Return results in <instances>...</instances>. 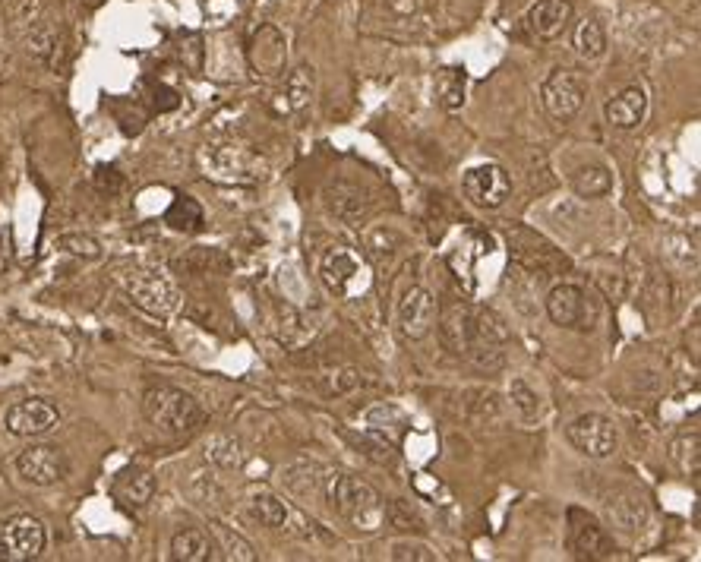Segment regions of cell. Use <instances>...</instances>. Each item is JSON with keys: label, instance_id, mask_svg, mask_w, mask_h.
<instances>
[{"label": "cell", "instance_id": "cell-1", "mask_svg": "<svg viewBox=\"0 0 701 562\" xmlns=\"http://www.w3.org/2000/svg\"><path fill=\"white\" fill-rule=\"evenodd\" d=\"M323 493H326V503L329 509L345 518L351 528L357 531H376L379 525H383V499H379V493L364 484V480H357L351 474H342V471H332L323 477Z\"/></svg>", "mask_w": 701, "mask_h": 562}, {"label": "cell", "instance_id": "cell-2", "mask_svg": "<svg viewBox=\"0 0 701 562\" xmlns=\"http://www.w3.org/2000/svg\"><path fill=\"white\" fill-rule=\"evenodd\" d=\"M143 411L155 430L165 436H190L206 424V411L199 408V401L180 389H149L143 398Z\"/></svg>", "mask_w": 701, "mask_h": 562}, {"label": "cell", "instance_id": "cell-3", "mask_svg": "<svg viewBox=\"0 0 701 562\" xmlns=\"http://www.w3.org/2000/svg\"><path fill=\"white\" fill-rule=\"evenodd\" d=\"M120 285L136 300L139 307L155 313V316H168L177 310V288L165 272L155 269H130L120 275Z\"/></svg>", "mask_w": 701, "mask_h": 562}, {"label": "cell", "instance_id": "cell-4", "mask_svg": "<svg viewBox=\"0 0 701 562\" xmlns=\"http://www.w3.org/2000/svg\"><path fill=\"white\" fill-rule=\"evenodd\" d=\"M319 278L335 297H354L367 285V266L351 247H332L319 259Z\"/></svg>", "mask_w": 701, "mask_h": 562}, {"label": "cell", "instance_id": "cell-5", "mask_svg": "<svg viewBox=\"0 0 701 562\" xmlns=\"http://www.w3.org/2000/svg\"><path fill=\"white\" fill-rule=\"evenodd\" d=\"M45 525L32 515H16L0 525V562H29L45 553Z\"/></svg>", "mask_w": 701, "mask_h": 562}, {"label": "cell", "instance_id": "cell-6", "mask_svg": "<svg viewBox=\"0 0 701 562\" xmlns=\"http://www.w3.org/2000/svg\"><path fill=\"white\" fill-rule=\"evenodd\" d=\"M540 102L553 120H572L585 105V79L575 70H553L540 86Z\"/></svg>", "mask_w": 701, "mask_h": 562}, {"label": "cell", "instance_id": "cell-7", "mask_svg": "<svg viewBox=\"0 0 701 562\" xmlns=\"http://www.w3.org/2000/svg\"><path fill=\"white\" fill-rule=\"evenodd\" d=\"M569 443L582 452L585 458H610L619 449V433L616 424L604 414H582L575 417L569 430Z\"/></svg>", "mask_w": 701, "mask_h": 562}, {"label": "cell", "instance_id": "cell-8", "mask_svg": "<svg viewBox=\"0 0 701 562\" xmlns=\"http://www.w3.org/2000/svg\"><path fill=\"white\" fill-rule=\"evenodd\" d=\"M462 187H465V196L471 199L474 206L480 209H499L509 199L512 193V177L506 174L503 165H477L465 174L462 180Z\"/></svg>", "mask_w": 701, "mask_h": 562}, {"label": "cell", "instance_id": "cell-9", "mask_svg": "<svg viewBox=\"0 0 701 562\" xmlns=\"http://www.w3.org/2000/svg\"><path fill=\"white\" fill-rule=\"evenodd\" d=\"M16 474L32 487H54L67 477V458L57 446H29L16 455Z\"/></svg>", "mask_w": 701, "mask_h": 562}, {"label": "cell", "instance_id": "cell-10", "mask_svg": "<svg viewBox=\"0 0 701 562\" xmlns=\"http://www.w3.org/2000/svg\"><path fill=\"white\" fill-rule=\"evenodd\" d=\"M60 424V411L48 398H26L4 414V427L13 436H45Z\"/></svg>", "mask_w": 701, "mask_h": 562}, {"label": "cell", "instance_id": "cell-11", "mask_svg": "<svg viewBox=\"0 0 701 562\" xmlns=\"http://www.w3.org/2000/svg\"><path fill=\"white\" fill-rule=\"evenodd\" d=\"M436 326V297L427 288H408L398 300V329L405 338L420 341Z\"/></svg>", "mask_w": 701, "mask_h": 562}, {"label": "cell", "instance_id": "cell-12", "mask_svg": "<svg viewBox=\"0 0 701 562\" xmlns=\"http://www.w3.org/2000/svg\"><path fill=\"white\" fill-rule=\"evenodd\" d=\"M547 313L556 326L566 329H591L588 326V297L578 285H556L547 297Z\"/></svg>", "mask_w": 701, "mask_h": 562}, {"label": "cell", "instance_id": "cell-13", "mask_svg": "<svg viewBox=\"0 0 701 562\" xmlns=\"http://www.w3.org/2000/svg\"><path fill=\"white\" fill-rule=\"evenodd\" d=\"M575 16L572 0H540L528 10V29L540 38V42H553L559 38Z\"/></svg>", "mask_w": 701, "mask_h": 562}, {"label": "cell", "instance_id": "cell-14", "mask_svg": "<svg viewBox=\"0 0 701 562\" xmlns=\"http://www.w3.org/2000/svg\"><path fill=\"white\" fill-rule=\"evenodd\" d=\"M367 427H364V436L373 439L376 449H398V443H402V436H405V427H408V420L405 414L398 411L395 405H376L367 411Z\"/></svg>", "mask_w": 701, "mask_h": 562}, {"label": "cell", "instance_id": "cell-15", "mask_svg": "<svg viewBox=\"0 0 701 562\" xmlns=\"http://www.w3.org/2000/svg\"><path fill=\"white\" fill-rule=\"evenodd\" d=\"M648 114V95L642 86H626L623 92H616L610 102L604 105L607 124L616 130H635L642 127V120Z\"/></svg>", "mask_w": 701, "mask_h": 562}, {"label": "cell", "instance_id": "cell-16", "mask_svg": "<svg viewBox=\"0 0 701 562\" xmlns=\"http://www.w3.org/2000/svg\"><path fill=\"white\" fill-rule=\"evenodd\" d=\"M572 550L578 559H607L616 547L591 515L572 512Z\"/></svg>", "mask_w": 701, "mask_h": 562}, {"label": "cell", "instance_id": "cell-17", "mask_svg": "<svg viewBox=\"0 0 701 562\" xmlns=\"http://www.w3.org/2000/svg\"><path fill=\"white\" fill-rule=\"evenodd\" d=\"M285 57H288V48H285V38L278 35V29H272V26L259 29V35L253 38V48H250L253 67L263 76H282Z\"/></svg>", "mask_w": 701, "mask_h": 562}, {"label": "cell", "instance_id": "cell-18", "mask_svg": "<svg viewBox=\"0 0 701 562\" xmlns=\"http://www.w3.org/2000/svg\"><path fill=\"white\" fill-rule=\"evenodd\" d=\"M171 559L174 562H209V559H218V544L203 528H184L171 537Z\"/></svg>", "mask_w": 701, "mask_h": 562}, {"label": "cell", "instance_id": "cell-19", "mask_svg": "<svg viewBox=\"0 0 701 562\" xmlns=\"http://www.w3.org/2000/svg\"><path fill=\"white\" fill-rule=\"evenodd\" d=\"M436 102L446 111H458L465 105V89H468V73L462 67H443L433 76Z\"/></svg>", "mask_w": 701, "mask_h": 562}, {"label": "cell", "instance_id": "cell-20", "mask_svg": "<svg viewBox=\"0 0 701 562\" xmlns=\"http://www.w3.org/2000/svg\"><path fill=\"white\" fill-rule=\"evenodd\" d=\"M250 515L259 521V525L275 528V531H285L288 521L294 518V512H291V506L285 503V499H278L275 493H266V490H259V493L250 496Z\"/></svg>", "mask_w": 701, "mask_h": 562}, {"label": "cell", "instance_id": "cell-21", "mask_svg": "<svg viewBox=\"0 0 701 562\" xmlns=\"http://www.w3.org/2000/svg\"><path fill=\"white\" fill-rule=\"evenodd\" d=\"M610 518L616 521L619 528L635 534V531H642L645 528V521H648V509H645V499L638 496V493H619L610 499Z\"/></svg>", "mask_w": 701, "mask_h": 562}, {"label": "cell", "instance_id": "cell-22", "mask_svg": "<svg viewBox=\"0 0 701 562\" xmlns=\"http://www.w3.org/2000/svg\"><path fill=\"white\" fill-rule=\"evenodd\" d=\"M572 190L582 199H600L613 190V174L604 165H588L572 174Z\"/></svg>", "mask_w": 701, "mask_h": 562}, {"label": "cell", "instance_id": "cell-23", "mask_svg": "<svg viewBox=\"0 0 701 562\" xmlns=\"http://www.w3.org/2000/svg\"><path fill=\"white\" fill-rule=\"evenodd\" d=\"M572 42H575V54L582 60H600L607 51V32L597 19H582V23L575 26Z\"/></svg>", "mask_w": 701, "mask_h": 562}, {"label": "cell", "instance_id": "cell-24", "mask_svg": "<svg viewBox=\"0 0 701 562\" xmlns=\"http://www.w3.org/2000/svg\"><path fill=\"white\" fill-rule=\"evenodd\" d=\"M114 493L130 506H146L155 493V477L149 471H127V474H120Z\"/></svg>", "mask_w": 701, "mask_h": 562}, {"label": "cell", "instance_id": "cell-25", "mask_svg": "<svg viewBox=\"0 0 701 562\" xmlns=\"http://www.w3.org/2000/svg\"><path fill=\"white\" fill-rule=\"evenodd\" d=\"M316 92V70L310 64H300L294 73L285 79V95H288V108L300 111L310 105V98Z\"/></svg>", "mask_w": 701, "mask_h": 562}, {"label": "cell", "instance_id": "cell-26", "mask_svg": "<svg viewBox=\"0 0 701 562\" xmlns=\"http://www.w3.org/2000/svg\"><path fill=\"white\" fill-rule=\"evenodd\" d=\"M509 401H512V408L522 414V420H528V424H534V420L544 414V398H540L522 376H515L509 383Z\"/></svg>", "mask_w": 701, "mask_h": 562}, {"label": "cell", "instance_id": "cell-27", "mask_svg": "<svg viewBox=\"0 0 701 562\" xmlns=\"http://www.w3.org/2000/svg\"><path fill=\"white\" fill-rule=\"evenodd\" d=\"M698 433L692 436H679L670 443V458H673V465L683 471V474H698Z\"/></svg>", "mask_w": 701, "mask_h": 562}, {"label": "cell", "instance_id": "cell-28", "mask_svg": "<svg viewBox=\"0 0 701 562\" xmlns=\"http://www.w3.org/2000/svg\"><path fill=\"white\" fill-rule=\"evenodd\" d=\"M215 537H218V544H222V550H218V553H222L225 559H237V562H253L256 559L253 547L240 534H234L231 528L215 525Z\"/></svg>", "mask_w": 701, "mask_h": 562}, {"label": "cell", "instance_id": "cell-29", "mask_svg": "<svg viewBox=\"0 0 701 562\" xmlns=\"http://www.w3.org/2000/svg\"><path fill=\"white\" fill-rule=\"evenodd\" d=\"M392 559L395 562H436V553L427 544H417V540H398V544H392Z\"/></svg>", "mask_w": 701, "mask_h": 562}, {"label": "cell", "instance_id": "cell-30", "mask_svg": "<svg viewBox=\"0 0 701 562\" xmlns=\"http://www.w3.org/2000/svg\"><path fill=\"white\" fill-rule=\"evenodd\" d=\"M383 7H386L389 13H395V16L408 19V16L424 13V10H427V0H383Z\"/></svg>", "mask_w": 701, "mask_h": 562}, {"label": "cell", "instance_id": "cell-31", "mask_svg": "<svg viewBox=\"0 0 701 562\" xmlns=\"http://www.w3.org/2000/svg\"><path fill=\"white\" fill-rule=\"evenodd\" d=\"M60 244H64V247H73V253H79V256H89V259H95L98 253H102V250H98V244H95L92 237H64V240H60Z\"/></svg>", "mask_w": 701, "mask_h": 562}]
</instances>
